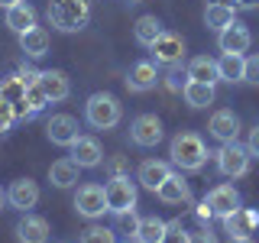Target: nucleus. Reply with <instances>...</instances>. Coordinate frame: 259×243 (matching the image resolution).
<instances>
[{"instance_id": "obj_1", "label": "nucleus", "mask_w": 259, "mask_h": 243, "mask_svg": "<svg viewBox=\"0 0 259 243\" xmlns=\"http://www.w3.org/2000/svg\"><path fill=\"white\" fill-rule=\"evenodd\" d=\"M168 156H172V166L182 169V172H201L210 152H207V146L198 133H178L172 140Z\"/></svg>"}, {"instance_id": "obj_2", "label": "nucleus", "mask_w": 259, "mask_h": 243, "mask_svg": "<svg viewBox=\"0 0 259 243\" xmlns=\"http://www.w3.org/2000/svg\"><path fill=\"white\" fill-rule=\"evenodd\" d=\"M91 20L88 0H49V23L59 32H78Z\"/></svg>"}, {"instance_id": "obj_3", "label": "nucleus", "mask_w": 259, "mask_h": 243, "mask_svg": "<svg viewBox=\"0 0 259 243\" xmlns=\"http://www.w3.org/2000/svg\"><path fill=\"white\" fill-rule=\"evenodd\" d=\"M84 117H88V124H91L94 130H113L120 124V117H123V107H120V101L113 94L97 91V94L88 97Z\"/></svg>"}, {"instance_id": "obj_4", "label": "nucleus", "mask_w": 259, "mask_h": 243, "mask_svg": "<svg viewBox=\"0 0 259 243\" xmlns=\"http://www.w3.org/2000/svg\"><path fill=\"white\" fill-rule=\"evenodd\" d=\"M217 156V169H221V175L227 178H240V175H246L249 172V149L246 146H240L237 140L233 143H221V149L214 152Z\"/></svg>"}, {"instance_id": "obj_5", "label": "nucleus", "mask_w": 259, "mask_h": 243, "mask_svg": "<svg viewBox=\"0 0 259 243\" xmlns=\"http://www.w3.org/2000/svg\"><path fill=\"white\" fill-rule=\"evenodd\" d=\"M104 194H107V211L110 214L136 208V185L130 182V175H113L110 182L104 185Z\"/></svg>"}, {"instance_id": "obj_6", "label": "nucleus", "mask_w": 259, "mask_h": 243, "mask_svg": "<svg viewBox=\"0 0 259 243\" xmlns=\"http://www.w3.org/2000/svg\"><path fill=\"white\" fill-rule=\"evenodd\" d=\"M130 140L136 146H143V149H149V146H159L162 143V120L156 113H140V117L130 124Z\"/></svg>"}, {"instance_id": "obj_7", "label": "nucleus", "mask_w": 259, "mask_h": 243, "mask_svg": "<svg viewBox=\"0 0 259 243\" xmlns=\"http://www.w3.org/2000/svg\"><path fill=\"white\" fill-rule=\"evenodd\" d=\"M149 49H152L156 65H168V68H172V65H178L185 59V39L178 36V32H165V29H162V36Z\"/></svg>"}, {"instance_id": "obj_8", "label": "nucleus", "mask_w": 259, "mask_h": 243, "mask_svg": "<svg viewBox=\"0 0 259 243\" xmlns=\"http://www.w3.org/2000/svg\"><path fill=\"white\" fill-rule=\"evenodd\" d=\"M75 211L81 217H104L107 211V194H104L101 185H81L78 194H75Z\"/></svg>"}, {"instance_id": "obj_9", "label": "nucleus", "mask_w": 259, "mask_h": 243, "mask_svg": "<svg viewBox=\"0 0 259 243\" xmlns=\"http://www.w3.org/2000/svg\"><path fill=\"white\" fill-rule=\"evenodd\" d=\"M256 227H259V211H253V208H237L233 214L224 217V230H227V237H230V240L249 237Z\"/></svg>"}, {"instance_id": "obj_10", "label": "nucleus", "mask_w": 259, "mask_h": 243, "mask_svg": "<svg viewBox=\"0 0 259 243\" xmlns=\"http://www.w3.org/2000/svg\"><path fill=\"white\" fill-rule=\"evenodd\" d=\"M46 136L52 140L55 146H71L78 140V120L71 117V113H55L52 120L46 124Z\"/></svg>"}, {"instance_id": "obj_11", "label": "nucleus", "mask_w": 259, "mask_h": 243, "mask_svg": "<svg viewBox=\"0 0 259 243\" xmlns=\"http://www.w3.org/2000/svg\"><path fill=\"white\" fill-rule=\"evenodd\" d=\"M36 85L46 91L49 104H59V101H65V97L71 94V81H68V75H65V71H59V68L39 71V81H36Z\"/></svg>"}, {"instance_id": "obj_12", "label": "nucleus", "mask_w": 259, "mask_h": 243, "mask_svg": "<svg viewBox=\"0 0 259 243\" xmlns=\"http://www.w3.org/2000/svg\"><path fill=\"white\" fill-rule=\"evenodd\" d=\"M207 205H210V211H214V217H224L227 214H233V211L240 208V191L233 188V185H217V188H210L207 191Z\"/></svg>"}, {"instance_id": "obj_13", "label": "nucleus", "mask_w": 259, "mask_h": 243, "mask_svg": "<svg viewBox=\"0 0 259 243\" xmlns=\"http://www.w3.org/2000/svg\"><path fill=\"white\" fill-rule=\"evenodd\" d=\"M68 149H71V159H75L81 169H97L104 162V149H101V143H97L94 136H78Z\"/></svg>"}, {"instance_id": "obj_14", "label": "nucleus", "mask_w": 259, "mask_h": 243, "mask_svg": "<svg viewBox=\"0 0 259 243\" xmlns=\"http://www.w3.org/2000/svg\"><path fill=\"white\" fill-rule=\"evenodd\" d=\"M249 43H253V36H249V29L243 26L240 20H233L230 26L221 29V36H217V46H221V52H237L243 55L249 49Z\"/></svg>"}, {"instance_id": "obj_15", "label": "nucleus", "mask_w": 259, "mask_h": 243, "mask_svg": "<svg viewBox=\"0 0 259 243\" xmlns=\"http://www.w3.org/2000/svg\"><path fill=\"white\" fill-rule=\"evenodd\" d=\"M7 201H10L16 211L26 214V211L36 208V201H39V185L32 182V178H16L10 188H7Z\"/></svg>"}, {"instance_id": "obj_16", "label": "nucleus", "mask_w": 259, "mask_h": 243, "mask_svg": "<svg viewBox=\"0 0 259 243\" xmlns=\"http://www.w3.org/2000/svg\"><path fill=\"white\" fill-rule=\"evenodd\" d=\"M16 240L20 243H46L49 240V221L26 211L20 217V224H16Z\"/></svg>"}, {"instance_id": "obj_17", "label": "nucleus", "mask_w": 259, "mask_h": 243, "mask_svg": "<svg viewBox=\"0 0 259 243\" xmlns=\"http://www.w3.org/2000/svg\"><path fill=\"white\" fill-rule=\"evenodd\" d=\"M159 194V201H165V205H188L191 201V188H188V182L182 178V172H172L165 178V182L156 188Z\"/></svg>"}, {"instance_id": "obj_18", "label": "nucleus", "mask_w": 259, "mask_h": 243, "mask_svg": "<svg viewBox=\"0 0 259 243\" xmlns=\"http://www.w3.org/2000/svg\"><path fill=\"white\" fill-rule=\"evenodd\" d=\"M210 136L221 143H233L240 136V117L233 110H217L214 117H210Z\"/></svg>"}, {"instance_id": "obj_19", "label": "nucleus", "mask_w": 259, "mask_h": 243, "mask_svg": "<svg viewBox=\"0 0 259 243\" xmlns=\"http://www.w3.org/2000/svg\"><path fill=\"white\" fill-rule=\"evenodd\" d=\"M156 81H159L156 62H136L133 68H130V75H126V88L136 91V94H143V91H152Z\"/></svg>"}, {"instance_id": "obj_20", "label": "nucleus", "mask_w": 259, "mask_h": 243, "mask_svg": "<svg viewBox=\"0 0 259 243\" xmlns=\"http://www.w3.org/2000/svg\"><path fill=\"white\" fill-rule=\"evenodd\" d=\"M168 175H172V166H168V162H159V159H146L143 166H140V172H136L140 185H143V188H149V191H156Z\"/></svg>"}, {"instance_id": "obj_21", "label": "nucleus", "mask_w": 259, "mask_h": 243, "mask_svg": "<svg viewBox=\"0 0 259 243\" xmlns=\"http://www.w3.org/2000/svg\"><path fill=\"white\" fill-rule=\"evenodd\" d=\"M20 49L29 55V59H42V55H49V32H46V26H32L26 32H20Z\"/></svg>"}, {"instance_id": "obj_22", "label": "nucleus", "mask_w": 259, "mask_h": 243, "mask_svg": "<svg viewBox=\"0 0 259 243\" xmlns=\"http://www.w3.org/2000/svg\"><path fill=\"white\" fill-rule=\"evenodd\" d=\"M78 172H81V166L75 159H59V162L49 166V182H52L55 188H71V185L78 182Z\"/></svg>"}, {"instance_id": "obj_23", "label": "nucleus", "mask_w": 259, "mask_h": 243, "mask_svg": "<svg viewBox=\"0 0 259 243\" xmlns=\"http://www.w3.org/2000/svg\"><path fill=\"white\" fill-rule=\"evenodd\" d=\"M7 26H10L16 36H20V32H26V29H32V26H36V10H32L26 0H20L16 7L7 10Z\"/></svg>"}, {"instance_id": "obj_24", "label": "nucleus", "mask_w": 259, "mask_h": 243, "mask_svg": "<svg viewBox=\"0 0 259 243\" xmlns=\"http://www.w3.org/2000/svg\"><path fill=\"white\" fill-rule=\"evenodd\" d=\"M182 94H185V101H188V107H194V110L214 104V85H204V81H191L188 78V85L182 88Z\"/></svg>"}, {"instance_id": "obj_25", "label": "nucleus", "mask_w": 259, "mask_h": 243, "mask_svg": "<svg viewBox=\"0 0 259 243\" xmlns=\"http://www.w3.org/2000/svg\"><path fill=\"white\" fill-rule=\"evenodd\" d=\"M243 62H246V55L224 52L221 59H217V75H221V81H230V85L243 81Z\"/></svg>"}, {"instance_id": "obj_26", "label": "nucleus", "mask_w": 259, "mask_h": 243, "mask_svg": "<svg viewBox=\"0 0 259 243\" xmlns=\"http://www.w3.org/2000/svg\"><path fill=\"white\" fill-rule=\"evenodd\" d=\"M188 78L191 81H204V85L221 81V75H217V62L207 59V55H194V59L188 62Z\"/></svg>"}, {"instance_id": "obj_27", "label": "nucleus", "mask_w": 259, "mask_h": 243, "mask_svg": "<svg viewBox=\"0 0 259 243\" xmlns=\"http://www.w3.org/2000/svg\"><path fill=\"white\" fill-rule=\"evenodd\" d=\"M165 221L162 217H140V227H136V243H162L165 237Z\"/></svg>"}, {"instance_id": "obj_28", "label": "nucleus", "mask_w": 259, "mask_h": 243, "mask_svg": "<svg viewBox=\"0 0 259 243\" xmlns=\"http://www.w3.org/2000/svg\"><path fill=\"white\" fill-rule=\"evenodd\" d=\"M237 7H221V4H207V10H204V23H207V29H217L221 32L224 26H230L233 20H237Z\"/></svg>"}, {"instance_id": "obj_29", "label": "nucleus", "mask_w": 259, "mask_h": 243, "mask_svg": "<svg viewBox=\"0 0 259 243\" xmlns=\"http://www.w3.org/2000/svg\"><path fill=\"white\" fill-rule=\"evenodd\" d=\"M133 32H136V43H140V46H152L162 36V23L156 20V16H140L136 26H133Z\"/></svg>"}, {"instance_id": "obj_30", "label": "nucleus", "mask_w": 259, "mask_h": 243, "mask_svg": "<svg viewBox=\"0 0 259 243\" xmlns=\"http://www.w3.org/2000/svg\"><path fill=\"white\" fill-rule=\"evenodd\" d=\"M26 81H23V75H10V78H4L0 81V97L4 101H10V104H20L23 97H26Z\"/></svg>"}, {"instance_id": "obj_31", "label": "nucleus", "mask_w": 259, "mask_h": 243, "mask_svg": "<svg viewBox=\"0 0 259 243\" xmlns=\"http://www.w3.org/2000/svg\"><path fill=\"white\" fill-rule=\"evenodd\" d=\"M81 243H117V230L113 227H88L81 233Z\"/></svg>"}, {"instance_id": "obj_32", "label": "nucleus", "mask_w": 259, "mask_h": 243, "mask_svg": "<svg viewBox=\"0 0 259 243\" xmlns=\"http://www.w3.org/2000/svg\"><path fill=\"white\" fill-rule=\"evenodd\" d=\"M117 217V224H113V230H126V233H136V227H140V217H136V208L133 211H120V214H113Z\"/></svg>"}, {"instance_id": "obj_33", "label": "nucleus", "mask_w": 259, "mask_h": 243, "mask_svg": "<svg viewBox=\"0 0 259 243\" xmlns=\"http://www.w3.org/2000/svg\"><path fill=\"white\" fill-rule=\"evenodd\" d=\"M188 237L191 233L182 227V221H172L165 227V237H162V243H188Z\"/></svg>"}, {"instance_id": "obj_34", "label": "nucleus", "mask_w": 259, "mask_h": 243, "mask_svg": "<svg viewBox=\"0 0 259 243\" xmlns=\"http://www.w3.org/2000/svg\"><path fill=\"white\" fill-rule=\"evenodd\" d=\"M243 81L259 85V55H249V59L243 62Z\"/></svg>"}, {"instance_id": "obj_35", "label": "nucleus", "mask_w": 259, "mask_h": 243, "mask_svg": "<svg viewBox=\"0 0 259 243\" xmlns=\"http://www.w3.org/2000/svg\"><path fill=\"white\" fill-rule=\"evenodd\" d=\"M13 120H16V113H13V104L10 101H4V97H0V127H10L13 124Z\"/></svg>"}, {"instance_id": "obj_36", "label": "nucleus", "mask_w": 259, "mask_h": 243, "mask_svg": "<svg viewBox=\"0 0 259 243\" xmlns=\"http://www.w3.org/2000/svg\"><path fill=\"white\" fill-rule=\"evenodd\" d=\"M182 78H188V71H185V75H182V71H178V68H175V65H172V71H168V78H165V85H168V88H172V91H182V88H185V85H188V81H182Z\"/></svg>"}, {"instance_id": "obj_37", "label": "nucleus", "mask_w": 259, "mask_h": 243, "mask_svg": "<svg viewBox=\"0 0 259 243\" xmlns=\"http://www.w3.org/2000/svg\"><path fill=\"white\" fill-rule=\"evenodd\" d=\"M246 149H249V156L259 159V127H253V133H249V143H246Z\"/></svg>"}, {"instance_id": "obj_38", "label": "nucleus", "mask_w": 259, "mask_h": 243, "mask_svg": "<svg viewBox=\"0 0 259 243\" xmlns=\"http://www.w3.org/2000/svg\"><path fill=\"white\" fill-rule=\"evenodd\" d=\"M188 243H214V233L210 230H194L188 237Z\"/></svg>"}, {"instance_id": "obj_39", "label": "nucleus", "mask_w": 259, "mask_h": 243, "mask_svg": "<svg viewBox=\"0 0 259 243\" xmlns=\"http://www.w3.org/2000/svg\"><path fill=\"white\" fill-rule=\"evenodd\" d=\"M210 217H214L210 205H207V201H201V205H198V221H210Z\"/></svg>"}, {"instance_id": "obj_40", "label": "nucleus", "mask_w": 259, "mask_h": 243, "mask_svg": "<svg viewBox=\"0 0 259 243\" xmlns=\"http://www.w3.org/2000/svg\"><path fill=\"white\" fill-rule=\"evenodd\" d=\"M237 7H243V10H256L259 0H237Z\"/></svg>"}, {"instance_id": "obj_41", "label": "nucleus", "mask_w": 259, "mask_h": 243, "mask_svg": "<svg viewBox=\"0 0 259 243\" xmlns=\"http://www.w3.org/2000/svg\"><path fill=\"white\" fill-rule=\"evenodd\" d=\"M120 169H123V159H113V162H110V172L120 175Z\"/></svg>"}, {"instance_id": "obj_42", "label": "nucleus", "mask_w": 259, "mask_h": 243, "mask_svg": "<svg viewBox=\"0 0 259 243\" xmlns=\"http://www.w3.org/2000/svg\"><path fill=\"white\" fill-rule=\"evenodd\" d=\"M210 4H221V7H237V0H210Z\"/></svg>"}, {"instance_id": "obj_43", "label": "nucleus", "mask_w": 259, "mask_h": 243, "mask_svg": "<svg viewBox=\"0 0 259 243\" xmlns=\"http://www.w3.org/2000/svg\"><path fill=\"white\" fill-rule=\"evenodd\" d=\"M20 4V0H0V7H4V10H10V7H16Z\"/></svg>"}, {"instance_id": "obj_44", "label": "nucleus", "mask_w": 259, "mask_h": 243, "mask_svg": "<svg viewBox=\"0 0 259 243\" xmlns=\"http://www.w3.org/2000/svg\"><path fill=\"white\" fill-rule=\"evenodd\" d=\"M230 243H253V240H249V237H240V240H230Z\"/></svg>"}, {"instance_id": "obj_45", "label": "nucleus", "mask_w": 259, "mask_h": 243, "mask_svg": "<svg viewBox=\"0 0 259 243\" xmlns=\"http://www.w3.org/2000/svg\"><path fill=\"white\" fill-rule=\"evenodd\" d=\"M4 201H7V194H4V191H0V208H4Z\"/></svg>"}, {"instance_id": "obj_46", "label": "nucleus", "mask_w": 259, "mask_h": 243, "mask_svg": "<svg viewBox=\"0 0 259 243\" xmlns=\"http://www.w3.org/2000/svg\"><path fill=\"white\" fill-rule=\"evenodd\" d=\"M126 4H143V0H126Z\"/></svg>"}, {"instance_id": "obj_47", "label": "nucleus", "mask_w": 259, "mask_h": 243, "mask_svg": "<svg viewBox=\"0 0 259 243\" xmlns=\"http://www.w3.org/2000/svg\"><path fill=\"white\" fill-rule=\"evenodd\" d=\"M0 133H4V127H0Z\"/></svg>"}]
</instances>
